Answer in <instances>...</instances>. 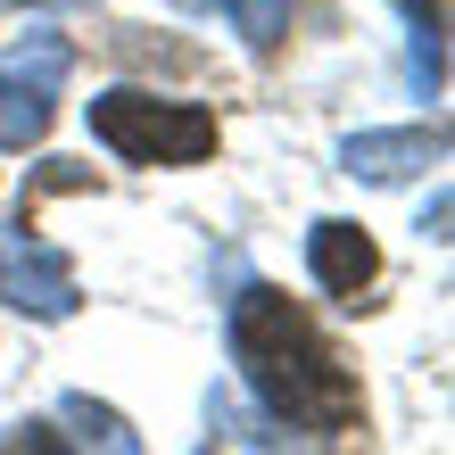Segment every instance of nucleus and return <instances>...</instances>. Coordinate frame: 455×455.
Returning <instances> with one entry per match:
<instances>
[{
	"instance_id": "9b49d317",
	"label": "nucleus",
	"mask_w": 455,
	"mask_h": 455,
	"mask_svg": "<svg viewBox=\"0 0 455 455\" xmlns=\"http://www.w3.org/2000/svg\"><path fill=\"white\" fill-rule=\"evenodd\" d=\"M25 9H34V0H25Z\"/></svg>"
},
{
	"instance_id": "7ed1b4c3",
	"label": "nucleus",
	"mask_w": 455,
	"mask_h": 455,
	"mask_svg": "<svg viewBox=\"0 0 455 455\" xmlns=\"http://www.w3.org/2000/svg\"><path fill=\"white\" fill-rule=\"evenodd\" d=\"M67 67H75L67 34H25L0 59V149H34L50 132V92L67 84Z\"/></svg>"
},
{
	"instance_id": "f8f14e48",
	"label": "nucleus",
	"mask_w": 455,
	"mask_h": 455,
	"mask_svg": "<svg viewBox=\"0 0 455 455\" xmlns=\"http://www.w3.org/2000/svg\"><path fill=\"white\" fill-rule=\"evenodd\" d=\"M207 455H216V447H207Z\"/></svg>"
},
{
	"instance_id": "f03ea898",
	"label": "nucleus",
	"mask_w": 455,
	"mask_h": 455,
	"mask_svg": "<svg viewBox=\"0 0 455 455\" xmlns=\"http://www.w3.org/2000/svg\"><path fill=\"white\" fill-rule=\"evenodd\" d=\"M92 132L124 166H199L216 149V116L199 100H157V92H100Z\"/></svg>"
},
{
	"instance_id": "f257e3e1",
	"label": "nucleus",
	"mask_w": 455,
	"mask_h": 455,
	"mask_svg": "<svg viewBox=\"0 0 455 455\" xmlns=\"http://www.w3.org/2000/svg\"><path fill=\"white\" fill-rule=\"evenodd\" d=\"M232 356H240V381L265 397V414L290 422V431H347V422L364 414L356 372H347L331 356V339L265 282H249L232 299Z\"/></svg>"
},
{
	"instance_id": "9d476101",
	"label": "nucleus",
	"mask_w": 455,
	"mask_h": 455,
	"mask_svg": "<svg viewBox=\"0 0 455 455\" xmlns=\"http://www.w3.org/2000/svg\"><path fill=\"white\" fill-rule=\"evenodd\" d=\"M9 455H75V447H67V431H50V422H17Z\"/></svg>"
},
{
	"instance_id": "423d86ee",
	"label": "nucleus",
	"mask_w": 455,
	"mask_h": 455,
	"mask_svg": "<svg viewBox=\"0 0 455 455\" xmlns=\"http://www.w3.org/2000/svg\"><path fill=\"white\" fill-rule=\"evenodd\" d=\"M307 265H315V282H323L331 299H347V307H356L364 290H372V274H381V249H372L356 224L323 216V224L307 232Z\"/></svg>"
},
{
	"instance_id": "0eeeda50",
	"label": "nucleus",
	"mask_w": 455,
	"mask_h": 455,
	"mask_svg": "<svg viewBox=\"0 0 455 455\" xmlns=\"http://www.w3.org/2000/svg\"><path fill=\"white\" fill-rule=\"evenodd\" d=\"M406 9V75L422 100L447 92V0H397Z\"/></svg>"
},
{
	"instance_id": "1a4fd4ad",
	"label": "nucleus",
	"mask_w": 455,
	"mask_h": 455,
	"mask_svg": "<svg viewBox=\"0 0 455 455\" xmlns=\"http://www.w3.org/2000/svg\"><path fill=\"white\" fill-rule=\"evenodd\" d=\"M207 9H224L249 50H282V34H290V0H207Z\"/></svg>"
},
{
	"instance_id": "6e6552de",
	"label": "nucleus",
	"mask_w": 455,
	"mask_h": 455,
	"mask_svg": "<svg viewBox=\"0 0 455 455\" xmlns=\"http://www.w3.org/2000/svg\"><path fill=\"white\" fill-rule=\"evenodd\" d=\"M59 414L75 422V447H84V455H141V431H132V422H124L116 406H100V397H84V389H75Z\"/></svg>"
},
{
	"instance_id": "39448f33",
	"label": "nucleus",
	"mask_w": 455,
	"mask_h": 455,
	"mask_svg": "<svg viewBox=\"0 0 455 455\" xmlns=\"http://www.w3.org/2000/svg\"><path fill=\"white\" fill-rule=\"evenodd\" d=\"M447 157V132L439 124H397V132H347L339 141V174L356 182H414Z\"/></svg>"
},
{
	"instance_id": "20e7f679",
	"label": "nucleus",
	"mask_w": 455,
	"mask_h": 455,
	"mask_svg": "<svg viewBox=\"0 0 455 455\" xmlns=\"http://www.w3.org/2000/svg\"><path fill=\"white\" fill-rule=\"evenodd\" d=\"M0 307L42 315V323L75 315V265L50 240H34L25 224H0Z\"/></svg>"
}]
</instances>
